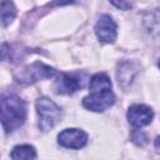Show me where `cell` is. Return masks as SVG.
Here are the masks:
<instances>
[{"label":"cell","mask_w":160,"mask_h":160,"mask_svg":"<svg viewBox=\"0 0 160 160\" xmlns=\"http://www.w3.org/2000/svg\"><path fill=\"white\" fill-rule=\"evenodd\" d=\"M154 145H155V148H156L158 150H160V136H158V138L155 139V142H154Z\"/></svg>","instance_id":"15"},{"label":"cell","mask_w":160,"mask_h":160,"mask_svg":"<svg viewBox=\"0 0 160 160\" xmlns=\"http://www.w3.org/2000/svg\"><path fill=\"white\" fill-rule=\"evenodd\" d=\"M10 158L12 160H31L36 158V150L32 145L21 144L12 148L10 152Z\"/></svg>","instance_id":"10"},{"label":"cell","mask_w":160,"mask_h":160,"mask_svg":"<svg viewBox=\"0 0 160 160\" xmlns=\"http://www.w3.org/2000/svg\"><path fill=\"white\" fill-rule=\"evenodd\" d=\"M16 16V8L11 0H2L0 5V18L1 25L8 26L10 25Z\"/></svg>","instance_id":"11"},{"label":"cell","mask_w":160,"mask_h":160,"mask_svg":"<svg viewBox=\"0 0 160 160\" xmlns=\"http://www.w3.org/2000/svg\"><path fill=\"white\" fill-rule=\"evenodd\" d=\"M95 34L101 42L112 44L118 36L116 22L114 21V19L110 15L102 14L95 24Z\"/></svg>","instance_id":"7"},{"label":"cell","mask_w":160,"mask_h":160,"mask_svg":"<svg viewBox=\"0 0 160 160\" xmlns=\"http://www.w3.org/2000/svg\"><path fill=\"white\" fill-rule=\"evenodd\" d=\"M131 139L136 145H140V146H142V145H145L148 142V138L141 130H135L132 132V135H131Z\"/></svg>","instance_id":"13"},{"label":"cell","mask_w":160,"mask_h":160,"mask_svg":"<svg viewBox=\"0 0 160 160\" xmlns=\"http://www.w3.org/2000/svg\"><path fill=\"white\" fill-rule=\"evenodd\" d=\"M139 72V66L134 61H122L118 66L116 78L118 82L122 89H128L131 82L135 80L136 75Z\"/></svg>","instance_id":"9"},{"label":"cell","mask_w":160,"mask_h":160,"mask_svg":"<svg viewBox=\"0 0 160 160\" xmlns=\"http://www.w3.org/2000/svg\"><path fill=\"white\" fill-rule=\"evenodd\" d=\"M58 142L62 148L78 150L88 144V134L81 129L68 128L60 131L58 135Z\"/></svg>","instance_id":"5"},{"label":"cell","mask_w":160,"mask_h":160,"mask_svg":"<svg viewBox=\"0 0 160 160\" xmlns=\"http://www.w3.org/2000/svg\"><path fill=\"white\" fill-rule=\"evenodd\" d=\"M1 124L6 134L22 126L26 118L25 102L16 95L2 96L1 101Z\"/></svg>","instance_id":"2"},{"label":"cell","mask_w":160,"mask_h":160,"mask_svg":"<svg viewBox=\"0 0 160 160\" xmlns=\"http://www.w3.org/2000/svg\"><path fill=\"white\" fill-rule=\"evenodd\" d=\"M158 66H159V68H160V60H159V61H158Z\"/></svg>","instance_id":"16"},{"label":"cell","mask_w":160,"mask_h":160,"mask_svg":"<svg viewBox=\"0 0 160 160\" xmlns=\"http://www.w3.org/2000/svg\"><path fill=\"white\" fill-rule=\"evenodd\" d=\"M58 74V71L41 62V61H35L30 65H26L24 69L20 70V72L16 75V80L20 84H25V85H30L34 82H38L42 79H50L54 78Z\"/></svg>","instance_id":"4"},{"label":"cell","mask_w":160,"mask_h":160,"mask_svg":"<svg viewBox=\"0 0 160 160\" xmlns=\"http://www.w3.org/2000/svg\"><path fill=\"white\" fill-rule=\"evenodd\" d=\"M144 25L150 34L160 32V9L149 11L144 16Z\"/></svg>","instance_id":"12"},{"label":"cell","mask_w":160,"mask_h":160,"mask_svg":"<svg viewBox=\"0 0 160 160\" xmlns=\"http://www.w3.org/2000/svg\"><path fill=\"white\" fill-rule=\"evenodd\" d=\"M84 86V80H81L80 78L75 76V75H70V74H65V72H60L56 81H55V91L58 94H64V95H70L76 92L78 90H80Z\"/></svg>","instance_id":"8"},{"label":"cell","mask_w":160,"mask_h":160,"mask_svg":"<svg viewBox=\"0 0 160 160\" xmlns=\"http://www.w3.org/2000/svg\"><path fill=\"white\" fill-rule=\"evenodd\" d=\"M89 90L90 94L82 99V106L90 111L102 112L115 102L111 81L105 72H96L90 78Z\"/></svg>","instance_id":"1"},{"label":"cell","mask_w":160,"mask_h":160,"mask_svg":"<svg viewBox=\"0 0 160 160\" xmlns=\"http://www.w3.org/2000/svg\"><path fill=\"white\" fill-rule=\"evenodd\" d=\"M35 109H36V114L39 116L38 126L41 131L46 132V131L51 130L60 121L61 109L50 98H48V96L38 98L35 101Z\"/></svg>","instance_id":"3"},{"label":"cell","mask_w":160,"mask_h":160,"mask_svg":"<svg viewBox=\"0 0 160 160\" xmlns=\"http://www.w3.org/2000/svg\"><path fill=\"white\" fill-rule=\"evenodd\" d=\"M115 8L120 10H130L132 9V1L131 0H109Z\"/></svg>","instance_id":"14"},{"label":"cell","mask_w":160,"mask_h":160,"mask_svg":"<svg viewBox=\"0 0 160 160\" xmlns=\"http://www.w3.org/2000/svg\"><path fill=\"white\" fill-rule=\"evenodd\" d=\"M126 119L135 129L148 126L154 119V111L150 106L144 104H134L128 109Z\"/></svg>","instance_id":"6"}]
</instances>
